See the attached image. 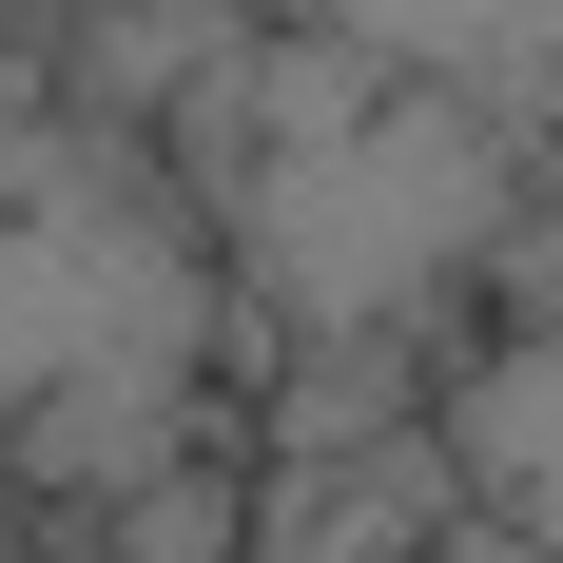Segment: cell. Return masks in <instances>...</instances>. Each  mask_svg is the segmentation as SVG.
<instances>
[{
  "label": "cell",
  "mask_w": 563,
  "mask_h": 563,
  "mask_svg": "<svg viewBox=\"0 0 563 563\" xmlns=\"http://www.w3.org/2000/svg\"><path fill=\"white\" fill-rule=\"evenodd\" d=\"M0 563H20V466H0Z\"/></svg>",
  "instance_id": "5b68a950"
},
{
  "label": "cell",
  "mask_w": 563,
  "mask_h": 563,
  "mask_svg": "<svg viewBox=\"0 0 563 563\" xmlns=\"http://www.w3.org/2000/svg\"><path fill=\"white\" fill-rule=\"evenodd\" d=\"M214 350H233V233L195 156L136 117H0V466L20 506L98 525L175 448H214Z\"/></svg>",
  "instance_id": "6da1fadb"
},
{
  "label": "cell",
  "mask_w": 563,
  "mask_h": 563,
  "mask_svg": "<svg viewBox=\"0 0 563 563\" xmlns=\"http://www.w3.org/2000/svg\"><path fill=\"white\" fill-rule=\"evenodd\" d=\"M98 544H117V563H253V466L175 448L156 486H117V506H98Z\"/></svg>",
  "instance_id": "277c9868"
},
{
  "label": "cell",
  "mask_w": 563,
  "mask_h": 563,
  "mask_svg": "<svg viewBox=\"0 0 563 563\" xmlns=\"http://www.w3.org/2000/svg\"><path fill=\"white\" fill-rule=\"evenodd\" d=\"M214 156V233H233V291L273 311L291 350H389L428 291L506 273L525 233V136L486 78H428V58H369V40H273L195 117Z\"/></svg>",
  "instance_id": "7a4b0ae2"
},
{
  "label": "cell",
  "mask_w": 563,
  "mask_h": 563,
  "mask_svg": "<svg viewBox=\"0 0 563 563\" xmlns=\"http://www.w3.org/2000/svg\"><path fill=\"white\" fill-rule=\"evenodd\" d=\"M428 448H448V486L486 525H525V544L563 563V311H506V331L448 369V408H428Z\"/></svg>",
  "instance_id": "3957f363"
}]
</instances>
